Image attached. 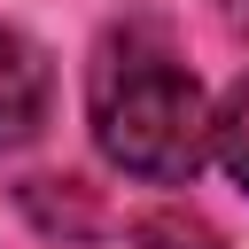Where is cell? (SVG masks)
Wrapping results in <instances>:
<instances>
[{
    "mask_svg": "<svg viewBox=\"0 0 249 249\" xmlns=\"http://www.w3.org/2000/svg\"><path fill=\"white\" fill-rule=\"evenodd\" d=\"M210 156L226 163V179L249 195V70L226 86V101L210 109Z\"/></svg>",
    "mask_w": 249,
    "mask_h": 249,
    "instance_id": "3957f363",
    "label": "cell"
},
{
    "mask_svg": "<svg viewBox=\"0 0 249 249\" xmlns=\"http://www.w3.org/2000/svg\"><path fill=\"white\" fill-rule=\"evenodd\" d=\"M218 8H226V16H233V23H249V0H218Z\"/></svg>",
    "mask_w": 249,
    "mask_h": 249,
    "instance_id": "277c9868",
    "label": "cell"
},
{
    "mask_svg": "<svg viewBox=\"0 0 249 249\" xmlns=\"http://www.w3.org/2000/svg\"><path fill=\"white\" fill-rule=\"evenodd\" d=\"M47 93H54V70H47L39 39H23V31L0 23V156L23 148L47 124Z\"/></svg>",
    "mask_w": 249,
    "mask_h": 249,
    "instance_id": "7a4b0ae2",
    "label": "cell"
},
{
    "mask_svg": "<svg viewBox=\"0 0 249 249\" xmlns=\"http://www.w3.org/2000/svg\"><path fill=\"white\" fill-rule=\"evenodd\" d=\"M86 117H93V140L117 171L132 179H156V187H179L202 171L210 156V101L195 86V70L156 39V31H109L93 47V70H86Z\"/></svg>",
    "mask_w": 249,
    "mask_h": 249,
    "instance_id": "6da1fadb",
    "label": "cell"
}]
</instances>
